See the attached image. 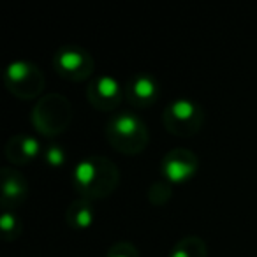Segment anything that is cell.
Segmentation results:
<instances>
[{
	"instance_id": "obj_11",
	"label": "cell",
	"mask_w": 257,
	"mask_h": 257,
	"mask_svg": "<svg viewBox=\"0 0 257 257\" xmlns=\"http://www.w3.org/2000/svg\"><path fill=\"white\" fill-rule=\"evenodd\" d=\"M44 152V145L37 138L27 136V134H18L13 136L6 143V157L11 164L25 166L29 162L36 161Z\"/></svg>"
},
{
	"instance_id": "obj_12",
	"label": "cell",
	"mask_w": 257,
	"mask_h": 257,
	"mask_svg": "<svg viewBox=\"0 0 257 257\" xmlns=\"http://www.w3.org/2000/svg\"><path fill=\"white\" fill-rule=\"evenodd\" d=\"M65 222L69 227L78 229V231H85L90 229L95 222V210L92 206V201L78 197L69 204L67 211H65Z\"/></svg>"
},
{
	"instance_id": "obj_8",
	"label": "cell",
	"mask_w": 257,
	"mask_h": 257,
	"mask_svg": "<svg viewBox=\"0 0 257 257\" xmlns=\"http://www.w3.org/2000/svg\"><path fill=\"white\" fill-rule=\"evenodd\" d=\"M86 99L93 109L111 113L125 99V86L109 74H100L86 85Z\"/></svg>"
},
{
	"instance_id": "obj_1",
	"label": "cell",
	"mask_w": 257,
	"mask_h": 257,
	"mask_svg": "<svg viewBox=\"0 0 257 257\" xmlns=\"http://www.w3.org/2000/svg\"><path fill=\"white\" fill-rule=\"evenodd\" d=\"M71 180L83 199H106L120 183V169L104 155H88L74 166Z\"/></svg>"
},
{
	"instance_id": "obj_17",
	"label": "cell",
	"mask_w": 257,
	"mask_h": 257,
	"mask_svg": "<svg viewBox=\"0 0 257 257\" xmlns=\"http://www.w3.org/2000/svg\"><path fill=\"white\" fill-rule=\"evenodd\" d=\"M106 257H140L138 248L128 241H118L107 250Z\"/></svg>"
},
{
	"instance_id": "obj_13",
	"label": "cell",
	"mask_w": 257,
	"mask_h": 257,
	"mask_svg": "<svg viewBox=\"0 0 257 257\" xmlns=\"http://www.w3.org/2000/svg\"><path fill=\"white\" fill-rule=\"evenodd\" d=\"M168 257H206V245L199 236H185L175 243Z\"/></svg>"
},
{
	"instance_id": "obj_14",
	"label": "cell",
	"mask_w": 257,
	"mask_h": 257,
	"mask_svg": "<svg viewBox=\"0 0 257 257\" xmlns=\"http://www.w3.org/2000/svg\"><path fill=\"white\" fill-rule=\"evenodd\" d=\"M0 229H2L6 241H15V239H18L20 232H22V220H20L18 215L13 210H2Z\"/></svg>"
},
{
	"instance_id": "obj_10",
	"label": "cell",
	"mask_w": 257,
	"mask_h": 257,
	"mask_svg": "<svg viewBox=\"0 0 257 257\" xmlns=\"http://www.w3.org/2000/svg\"><path fill=\"white\" fill-rule=\"evenodd\" d=\"M0 192H2V208L15 210L29 197V183L20 171L13 168H2L0 173Z\"/></svg>"
},
{
	"instance_id": "obj_5",
	"label": "cell",
	"mask_w": 257,
	"mask_h": 257,
	"mask_svg": "<svg viewBox=\"0 0 257 257\" xmlns=\"http://www.w3.org/2000/svg\"><path fill=\"white\" fill-rule=\"evenodd\" d=\"M4 85L9 93L22 100L37 99L44 90V74L32 62L16 60L6 67Z\"/></svg>"
},
{
	"instance_id": "obj_15",
	"label": "cell",
	"mask_w": 257,
	"mask_h": 257,
	"mask_svg": "<svg viewBox=\"0 0 257 257\" xmlns=\"http://www.w3.org/2000/svg\"><path fill=\"white\" fill-rule=\"evenodd\" d=\"M43 159L50 168L58 169L65 164V161H67V154H65V150L58 143H46L44 145Z\"/></svg>"
},
{
	"instance_id": "obj_6",
	"label": "cell",
	"mask_w": 257,
	"mask_h": 257,
	"mask_svg": "<svg viewBox=\"0 0 257 257\" xmlns=\"http://www.w3.org/2000/svg\"><path fill=\"white\" fill-rule=\"evenodd\" d=\"M53 67L67 81H85L93 74L95 69V62L90 51L85 48L78 46V44H65V46L58 48L57 53L53 57Z\"/></svg>"
},
{
	"instance_id": "obj_16",
	"label": "cell",
	"mask_w": 257,
	"mask_h": 257,
	"mask_svg": "<svg viewBox=\"0 0 257 257\" xmlns=\"http://www.w3.org/2000/svg\"><path fill=\"white\" fill-rule=\"evenodd\" d=\"M169 197H171V187L166 180L154 183L148 190V199L152 204H164L169 201Z\"/></svg>"
},
{
	"instance_id": "obj_7",
	"label": "cell",
	"mask_w": 257,
	"mask_h": 257,
	"mask_svg": "<svg viewBox=\"0 0 257 257\" xmlns=\"http://www.w3.org/2000/svg\"><path fill=\"white\" fill-rule=\"evenodd\" d=\"M161 171L169 185H183L199 171V159L189 148H173L162 157Z\"/></svg>"
},
{
	"instance_id": "obj_3",
	"label": "cell",
	"mask_w": 257,
	"mask_h": 257,
	"mask_svg": "<svg viewBox=\"0 0 257 257\" xmlns=\"http://www.w3.org/2000/svg\"><path fill=\"white\" fill-rule=\"evenodd\" d=\"M72 121V106L64 95L50 93L37 100L32 109V125L39 134L53 138L67 131Z\"/></svg>"
},
{
	"instance_id": "obj_4",
	"label": "cell",
	"mask_w": 257,
	"mask_h": 257,
	"mask_svg": "<svg viewBox=\"0 0 257 257\" xmlns=\"http://www.w3.org/2000/svg\"><path fill=\"white\" fill-rule=\"evenodd\" d=\"M162 123L166 131L180 138H190L201 131L204 123V111L196 100L180 97L164 107Z\"/></svg>"
},
{
	"instance_id": "obj_2",
	"label": "cell",
	"mask_w": 257,
	"mask_h": 257,
	"mask_svg": "<svg viewBox=\"0 0 257 257\" xmlns=\"http://www.w3.org/2000/svg\"><path fill=\"white\" fill-rule=\"evenodd\" d=\"M106 138L116 152L138 155L147 148L150 134L148 127L133 111H118L107 120Z\"/></svg>"
},
{
	"instance_id": "obj_9",
	"label": "cell",
	"mask_w": 257,
	"mask_h": 257,
	"mask_svg": "<svg viewBox=\"0 0 257 257\" xmlns=\"http://www.w3.org/2000/svg\"><path fill=\"white\" fill-rule=\"evenodd\" d=\"M159 83L148 72H138L125 85V99L134 107H148L157 100Z\"/></svg>"
}]
</instances>
